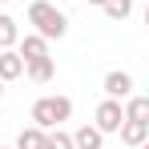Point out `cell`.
<instances>
[{
	"label": "cell",
	"instance_id": "1",
	"mask_svg": "<svg viewBox=\"0 0 149 149\" xmlns=\"http://www.w3.org/2000/svg\"><path fill=\"white\" fill-rule=\"evenodd\" d=\"M28 24H32V32H40L45 40H61L69 32V16L56 4H49V0H32L28 4Z\"/></svg>",
	"mask_w": 149,
	"mask_h": 149
},
{
	"label": "cell",
	"instance_id": "2",
	"mask_svg": "<svg viewBox=\"0 0 149 149\" xmlns=\"http://www.w3.org/2000/svg\"><path fill=\"white\" fill-rule=\"evenodd\" d=\"M28 117H32V125H40V129H56V125H65L73 117V101L69 97H36L32 109H28Z\"/></svg>",
	"mask_w": 149,
	"mask_h": 149
},
{
	"label": "cell",
	"instance_id": "3",
	"mask_svg": "<svg viewBox=\"0 0 149 149\" xmlns=\"http://www.w3.org/2000/svg\"><path fill=\"white\" fill-rule=\"evenodd\" d=\"M121 121H125V105L113 101V97H105V101L97 105V113H93V125H97L101 133H117Z\"/></svg>",
	"mask_w": 149,
	"mask_h": 149
},
{
	"label": "cell",
	"instance_id": "4",
	"mask_svg": "<svg viewBox=\"0 0 149 149\" xmlns=\"http://www.w3.org/2000/svg\"><path fill=\"white\" fill-rule=\"evenodd\" d=\"M101 93H105V97H113V101L133 97V77L125 73V69H109L105 81H101Z\"/></svg>",
	"mask_w": 149,
	"mask_h": 149
},
{
	"label": "cell",
	"instance_id": "5",
	"mask_svg": "<svg viewBox=\"0 0 149 149\" xmlns=\"http://www.w3.org/2000/svg\"><path fill=\"white\" fill-rule=\"evenodd\" d=\"M16 52L24 56V65H28V61H40V56H49V40H45L40 32H28V36L16 40Z\"/></svg>",
	"mask_w": 149,
	"mask_h": 149
},
{
	"label": "cell",
	"instance_id": "6",
	"mask_svg": "<svg viewBox=\"0 0 149 149\" xmlns=\"http://www.w3.org/2000/svg\"><path fill=\"white\" fill-rule=\"evenodd\" d=\"M16 77H24V56L16 49H0V81L8 85V81H16Z\"/></svg>",
	"mask_w": 149,
	"mask_h": 149
},
{
	"label": "cell",
	"instance_id": "7",
	"mask_svg": "<svg viewBox=\"0 0 149 149\" xmlns=\"http://www.w3.org/2000/svg\"><path fill=\"white\" fill-rule=\"evenodd\" d=\"M24 77L32 81V85H49L52 77H56V61H52V56H40V61H28V65H24Z\"/></svg>",
	"mask_w": 149,
	"mask_h": 149
},
{
	"label": "cell",
	"instance_id": "8",
	"mask_svg": "<svg viewBox=\"0 0 149 149\" xmlns=\"http://www.w3.org/2000/svg\"><path fill=\"white\" fill-rule=\"evenodd\" d=\"M117 137H121V145L137 149V145H145V141H149V125H141V121H121Z\"/></svg>",
	"mask_w": 149,
	"mask_h": 149
},
{
	"label": "cell",
	"instance_id": "9",
	"mask_svg": "<svg viewBox=\"0 0 149 149\" xmlns=\"http://www.w3.org/2000/svg\"><path fill=\"white\" fill-rule=\"evenodd\" d=\"M73 145L77 149H105V133H101L97 125H81L73 133Z\"/></svg>",
	"mask_w": 149,
	"mask_h": 149
},
{
	"label": "cell",
	"instance_id": "10",
	"mask_svg": "<svg viewBox=\"0 0 149 149\" xmlns=\"http://www.w3.org/2000/svg\"><path fill=\"white\" fill-rule=\"evenodd\" d=\"M125 121H141L149 125V97H125Z\"/></svg>",
	"mask_w": 149,
	"mask_h": 149
},
{
	"label": "cell",
	"instance_id": "11",
	"mask_svg": "<svg viewBox=\"0 0 149 149\" xmlns=\"http://www.w3.org/2000/svg\"><path fill=\"white\" fill-rule=\"evenodd\" d=\"M16 40H20V24L8 12H0V49H16Z\"/></svg>",
	"mask_w": 149,
	"mask_h": 149
},
{
	"label": "cell",
	"instance_id": "12",
	"mask_svg": "<svg viewBox=\"0 0 149 149\" xmlns=\"http://www.w3.org/2000/svg\"><path fill=\"white\" fill-rule=\"evenodd\" d=\"M12 149H45V129H40V125L20 129V137H16V145H12Z\"/></svg>",
	"mask_w": 149,
	"mask_h": 149
},
{
	"label": "cell",
	"instance_id": "13",
	"mask_svg": "<svg viewBox=\"0 0 149 149\" xmlns=\"http://www.w3.org/2000/svg\"><path fill=\"white\" fill-rule=\"evenodd\" d=\"M45 149H77L73 133H65L61 125H56V129H45Z\"/></svg>",
	"mask_w": 149,
	"mask_h": 149
},
{
	"label": "cell",
	"instance_id": "14",
	"mask_svg": "<svg viewBox=\"0 0 149 149\" xmlns=\"http://www.w3.org/2000/svg\"><path fill=\"white\" fill-rule=\"evenodd\" d=\"M101 8H105L109 20H129V16H133V0H105Z\"/></svg>",
	"mask_w": 149,
	"mask_h": 149
},
{
	"label": "cell",
	"instance_id": "15",
	"mask_svg": "<svg viewBox=\"0 0 149 149\" xmlns=\"http://www.w3.org/2000/svg\"><path fill=\"white\" fill-rule=\"evenodd\" d=\"M89 4H97V8H101V4H105V0H89Z\"/></svg>",
	"mask_w": 149,
	"mask_h": 149
},
{
	"label": "cell",
	"instance_id": "16",
	"mask_svg": "<svg viewBox=\"0 0 149 149\" xmlns=\"http://www.w3.org/2000/svg\"><path fill=\"white\" fill-rule=\"evenodd\" d=\"M0 97H4V81H0Z\"/></svg>",
	"mask_w": 149,
	"mask_h": 149
},
{
	"label": "cell",
	"instance_id": "17",
	"mask_svg": "<svg viewBox=\"0 0 149 149\" xmlns=\"http://www.w3.org/2000/svg\"><path fill=\"white\" fill-rule=\"evenodd\" d=\"M145 24H149V8H145Z\"/></svg>",
	"mask_w": 149,
	"mask_h": 149
},
{
	"label": "cell",
	"instance_id": "18",
	"mask_svg": "<svg viewBox=\"0 0 149 149\" xmlns=\"http://www.w3.org/2000/svg\"><path fill=\"white\" fill-rule=\"evenodd\" d=\"M137 149H149V141H145V145H137Z\"/></svg>",
	"mask_w": 149,
	"mask_h": 149
},
{
	"label": "cell",
	"instance_id": "19",
	"mask_svg": "<svg viewBox=\"0 0 149 149\" xmlns=\"http://www.w3.org/2000/svg\"><path fill=\"white\" fill-rule=\"evenodd\" d=\"M0 4H8V0H0Z\"/></svg>",
	"mask_w": 149,
	"mask_h": 149
},
{
	"label": "cell",
	"instance_id": "20",
	"mask_svg": "<svg viewBox=\"0 0 149 149\" xmlns=\"http://www.w3.org/2000/svg\"><path fill=\"white\" fill-rule=\"evenodd\" d=\"M0 149H8V145H0Z\"/></svg>",
	"mask_w": 149,
	"mask_h": 149
}]
</instances>
